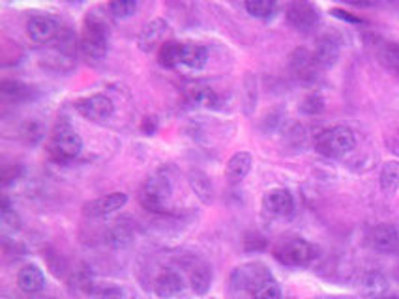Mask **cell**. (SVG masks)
Masks as SVG:
<instances>
[{
    "instance_id": "14",
    "label": "cell",
    "mask_w": 399,
    "mask_h": 299,
    "mask_svg": "<svg viewBox=\"0 0 399 299\" xmlns=\"http://www.w3.org/2000/svg\"><path fill=\"white\" fill-rule=\"evenodd\" d=\"M291 67L292 72L296 73L298 79L302 81H313L317 77V69L319 64L315 60V56L306 49H296L291 56Z\"/></svg>"
},
{
    "instance_id": "4",
    "label": "cell",
    "mask_w": 399,
    "mask_h": 299,
    "mask_svg": "<svg viewBox=\"0 0 399 299\" xmlns=\"http://www.w3.org/2000/svg\"><path fill=\"white\" fill-rule=\"evenodd\" d=\"M83 150V139L81 135L67 124L56 126L49 139V155L58 163L72 161Z\"/></svg>"
},
{
    "instance_id": "3",
    "label": "cell",
    "mask_w": 399,
    "mask_h": 299,
    "mask_svg": "<svg viewBox=\"0 0 399 299\" xmlns=\"http://www.w3.org/2000/svg\"><path fill=\"white\" fill-rule=\"evenodd\" d=\"M171 199H173L171 180L167 176H162V174L148 178L139 191L140 206L145 210L154 211V213H165V211H169Z\"/></svg>"
},
{
    "instance_id": "16",
    "label": "cell",
    "mask_w": 399,
    "mask_h": 299,
    "mask_svg": "<svg viewBox=\"0 0 399 299\" xmlns=\"http://www.w3.org/2000/svg\"><path fill=\"white\" fill-rule=\"evenodd\" d=\"M184 290V283L178 273L174 272H163L159 273L154 281V292L157 298L162 299H173Z\"/></svg>"
},
{
    "instance_id": "29",
    "label": "cell",
    "mask_w": 399,
    "mask_h": 299,
    "mask_svg": "<svg viewBox=\"0 0 399 299\" xmlns=\"http://www.w3.org/2000/svg\"><path fill=\"white\" fill-rule=\"evenodd\" d=\"M253 298L255 299H281L280 284L275 283L274 279H268V281H264L263 284H259L257 288L253 290Z\"/></svg>"
},
{
    "instance_id": "19",
    "label": "cell",
    "mask_w": 399,
    "mask_h": 299,
    "mask_svg": "<svg viewBox=\"0 0 399 299\" xmlns=\"http://www.w3.org/2000/svg\"><path fill=\"white\" fill-rule=\"evenodd\" d=\"M381 189L384 194H393L399 189V161H388L381 171Z\"/></svg>"
},
{
    "instance_id": "9",
    "label": "cell",
    "mask_w": 399,
    "mask_h": 299,
    "mask_svg": "<svg viewBox=\"0 0 399 299\" xmlns=\"http://www.w3.org/2000/svg\"><path fill=\"white\" fill-rule=\"evenodd\" d=\"M27 36L36 45H45L58 36V22L49 15H32L27 21Z\"/></svg>"
},
{
    "instance_id": "6",
    "label": "cell",
    "mask_w": 399,
    "mask_h": 299,
    "mask_svg": "<svg viewBox=\"0 0 399 299\" xmlns=\"http://www.w3.org/2000/svg\"><path fill=\"white\" fill-rule=\"evenodd\" d=\"M275 256L285 266H308L309 262L317 256V247L306 239L296 238L287 241L281 249H277Z\"/></svg>"
},
{
    "instance_id": "20",
    "label": "cell",
    "mask_w": 399,
    "mask_h": 299,
    "mask_svg": "<svg viewBox=\"0 0 399 299\" xmlns=\"http://www.w3.org/2000/svg\"><path fill=\"white\" fill-rule=\"evenodd\" d=\"M315 60L319 64V67H330L334 66L339 58V47H337L336 41L332 39H322L317 47V51L313 53Z\"/></svg>"
},
{
    "instance_id": "24",
    "label": "cell",
    "mask_w": 399,
    "mask_h": 299,
    "mask_svg": "<svg viewBox=\"0 0 399 299\" xmlns=\"http://www.w3.org/2000/svg\"><path fill=\"white\" fill-rule=\"evenodd\" d=\"M379 58L388 69H392L399 75V45L398 44H386L381 45V49H379Z\"/></svg>"
},
{
    "instance_id": "26",
    "label": "cell",
    "mask_w": 399,
    "mask_h": 299,
    "mask_svg": "<svg viewBox=\"0 0 399 299\" xmlns=\"http://www.w3.org/2000/svg\"><path fill=\"white\" fill-rule=\"evenodd\" d=\"M107 10L118 19H128L137 11V2L135 0H112L107 4Z\"/></svg>"
},
{
    "instance_id": "12",
    "label": "cell",
    "mask_w": 399,
    "mask_h": 299,
    "mask_svg": "<svg viewBox=\"0 0 399 299\" xmlns=\"http://www.w3.org/2000/svg\"><path fill=\"white\" fill-rule=\"evenodd\" d=\"M371 245L379 253H395L399 249V232L398 228L388 222H382L371 230Z\"/></svg>"
},
{
    "instance_id": "8",
    "label": "cell",
    "mask_w": 399,
    "mask_h": 299,
    "mask_svg": "<svg viewBox=\"0 0 399 299\" xmlns=\"http://www.w3.org/2000/svg\"><path fill=\"white\" fill-rule=\"evenodd\" d=\"M126 204H128V194L122 193V191H115V193H109L105 197L86 202L83 206V213L86 217H105L115 213V211L122 210Z\"/></svg>"
},
{
    "instance_id": "7",
    "label": "cell",
    "mask_w": 399,
    "mask_h": 299,
    "mask_svg": "<svg viewBox=\"0 0 399 299\" xmlns=\"http://www.w3.org/2000/svg\"><path fill=\"white\" fill-rule=\"evenodd\" d=\"M169 22L165 19H150L145 22V27L140 28L139 36H137V45L143 53H152V51L162 49V45L165 44V38L169 34Z\"/></svg>"
},
{
    "instance_id": "33",
    "label": "cell",
    "mask_w": 399,
    "mask_h": 299,
    "mask_svg": "<svg viewBox=\"0 0 399 299\" xmlns=\"http://www.w3.org/2000/svg\"><path fill=\"white\" fill-rule=\"evenodd\" d=\"M140 131L145 135H154L157 131V118L156 117H145L140 122Z\"/></svg>"
},
{
    "instance_id": "15",
    "label": "cell",
    "mask_w": 399,
    "mask_h": 299,
    "mask_svg": "<svg viewBox=\"0 0 399 299\" xmlns=\"http://www.w3.org/2000/svg\"><path fill=\"white\" fill-rule=\"evenodd\" d=\"M17 286L25 292V294L32 295L39 294L45 288V275L38 266H25L17 275Z\"/></svg>"
},
{
    "instance_id": "31",
    "label": "cell",
    "mask_w": 399,
    "mask_h": 299,
    "mask_svg": "<svg viewBox=\"0 0 399 299\" xmlns=\"http://www.w3.org/2000/svg\"><path fill=\"white\" fill-rule=\"evenodd\" d=\"M21 137L27 140L28 145H36V142L41 140V137H44V128H41V124L36 122V120H27V122L22 124Z\"/></svg>"
},
{
    "instance_id": "35",
    "label": "cell",
    "mask_w": 399,
    "mask_h": 299,
    "mask_svg": "<svg viewBox=\"0 0 399 299\" xmlns=\"http://www.w3.org/2000/svg\"><path fill=\"white\" fill-rule=\"evenodd\" d=\"M381 299H399V298H395V295H382Z\"/></svg>"
},
{
    "instance_id": "25",
    "label": "cell",
    "mask_w": 399,
    "mask_h": 299,
    "mask_svg": "<svg viewBox=\"0 0 399 299\" xmlns=\"http://www.w3.org/2000/svg\"><path fill=\"white\" fill-rule=\"evenodd\" d=\"M242 95H244V111H246V114H251L255 103H257V83H255V77L251 73H247L246 79H244Z\"/></svg>"
},
{
    "instance_id": "2",
    "label": "cell",
    "mask_w": 399,
    "mask_h": 299,
    "mask_svg": "<svg viewBox=\"0 0 399 299\" xmlns=\"http://www.w3.org/2000/svg\"><path fill=\"white\" fill-rule=\"evenodd\" d=\"M356 146L354 131L347 126H334L315 137V148L326 157H343Z\"/></svg>"
},
{
    "instance_id": "11",
    "label": "cell",
    "mask_w": 399,
    "mask_h": 299,
    "mask_svg": "<svg viewBox=\"0 0 399 299\" xmlns=\"http://www.w3.org/2000/svg\"><path fill=\"white\" fill-rule=\"evenodd\" d=\"M263 208L270 215L287 217L294 210V200L287 189H272L263 197Z\"/></svg>"
},
{
    "instance_id": "30",
    "label": "cell",
    "mask_w": 399,
    "mask_h": 299,
    "mask_svg": "<svg viewBox=\"0 0 399 299\" xmlns=\"http://www.w3.org/2000/svg\"><path fill=\"white\" fill-rule=\"evenodd\" d=\"M300 111H302L303 114H309V117L320 114V112L325 111V100H322L319 94L306 95L302 103H300Z\"/></svg>"
},
{
    "instance_id": "1",
    "label": "cell",
    "mask_w": 399,
    "mask_h": 299,
    "mask_svg": "<svg viewBox=\"0 0 399 299\" xmlns=\"http://www.w3.org/2000/svg\"><path fill=\"white\" fill-rule=\"evenodd\" d=\"M109 22L96 11H90L84 17L83 36H81V51L90 60L105 58L109 51Z\"/></svg>"
},
{
    "instance_id": "17",
    "label": "cell",
    "mask_w": 399,
    "mask_h": 299,
    "mask_svg": "<svg viewBox=\"0 0 399 299\" xmlns=\"http://www.w3.org/2000/svg\"><path fill=\"white\" fill-rule=\"evenodd\" d=\"M208 62V51L201 44H182V55L180 64L191 67V69H202Z\"/></svg>"
},
{
    "instance_id": "34",
    "label": "cell",
    "mask_w": 399,
    "mask_h": 299,
    "mask_svg": "<svg viewBox=\"0 0 399 299\" xmlns=\"http://www.w3.org/2000/svg\"><path fill=\"white\" fill-rule=\"evenodd\" d=\"M332 13H334L337 19H345V21H351V22H362V19H358V17H353L351 13H347V11L337 10V8H334V10H332Z\"/></svg>"
},
{
    "instance_id": "28",
    "label": "cell",
    "mask_w": 399,
    "mask_h": 299,
    "mask_svg": "<svg viewBox=\"0 0 399 299\" xmlns=\"http://www.w3.org/2000/svg\"><path fill=\"white\" fill-rule=\"evenodd\" d=\"M364 290L365 294L373 295L375 299H381L382 294L386 292V281H384V277H381L379 273H371L369 277H365Z\"/></svg>"
},
{
    "instance_id": "10",
    "label": "cell",
    "mask_w": 399,
    "mask_h": 299,
    "mask_svg": "<svg viewBox=\"0 0 399 299\" xmlns=\"http://www.w3.org/2000/svg\"><path fill=\"white\" fill-rule=\"evenodd\" d=\"M287 22L300 32H308L319 22V13L309 2H294L287 8Z\"/></svg>"
},
{
    "instance_id": "5",
    "label": "cell",
    "mask_w": 399,
    "mask_h": 299,
    "mask_svg": "<svg viewBox=\"0 0 399 299\" xmlns=\"http://www.w3.org/2000/svg\"><path fill=\"white\" fill-rule=\"evenodd\" d=\"M75 111L84 118V120H90V122L101 124L107 122L109 118L112 117L115 112V103L109 95L105 94H92L89 98H83V100L75 101Z\"/></svg>"
},
{
    "instance_id": "23",
    "label": "cell",
    "mask_w": 399,
    "mask_h": 299,
    "mask_svg": "<svg viewBox=\"0 0 399 299\" xmlns=\"http://www.w3.org/2000/svg\"><path fill=\"white\" fill-rule=\"evenodd\" d=\"M191 187H193V191H195V194L199 197V199L204 202V204H210L212 202V183H210V180H208L202 172H193L191 174Z\"/></svg>"
},
{
    "instance_id": "27",
    "label": "cell",
    "mask_w": 399,
    "mask_h": 299,
    "mask_svg": "<svg viewBox=\"0 0 399 299\" xmlns=\"http://www.w3.org/2000/svg\"><path fill=\"white\" fill-rule=\"evenodd\" d=\"M244 6H246V10L249 15L261 17V19L272 15V11H274L275 8V4L272 0H247Z\"/></svg>"
},
{
    "instance_id": "21",
    "label": "cell",
    "mask_w": 399,
    "mask_h": 299,
    "mask_svg": "<svg viewBox=\"0 0 399 299\" xmlns=\"http://www.w3.org/2000/svg\"><path fill=\"white\" fill-rule=\"evenodd\" d=\"M190 281H191V288L195 290V294L204 295L208 292V288H210V284H212V272H210V267L208 266L193 267Z\"/></svg>"
},
{
    "instance_id": "22",
    "label": "cell",
    "mask_w": 399,
    "mask_h": 299,
    "mask_svg": "<svg viewBox=\"0 0 399 299\" xmlns=\"http://www.w3.org/2000/svg\"><path fill=\"white\" fill-rule=\"evenodd\" d=\"M180 55H182V44L165 41L162 49L157 51V60L163 67H174L176 64H180Z\"/></svg>"
},
{
    "instance_id": "18",
    "label": "cell",
    "mask_w": 399,
    "mask_h": 299,
    "mask_svg": "<svg viewBox=\"0 0 399 299\" xmlns=\"http://www.w3.org/2000/svg\"><path fill=\"white\" fill-rule=\"evenodd\" d=\"M185 95H188V100H190V103H193V105L216 107L219 103L218 94H216L210 86H207V84H191V86H188V90H185Z\"/></svg>"
},
{
    "instance_id": "13",
    "label": "cell",
    "mask_w": 399,
    "mask_h": 299,
    "mask_svg": "<svg viewBox=\"0 0 399 299\" xmlns=\"http://www.w3.org/2000/svg\"><path fill=\"white\" fill-rule=\"evenodd\" d=\"M253 165V157L249 152H236L225 165V180L229 183H240L249 174Z\"/></svg>"
},
{
    "instance_id": "32",
    "label": "cell",
    "mask_w": 399,
    "mask_h": 299,
    "mask_svg": "<svg viewBox=\"0 0 399 299\" xmlns=\"http://www.w3.org/2000/svg\"><path fill=\"white\" fill-rule=\"evenodd\" d=\"M0 90H2V94L17 98V95H21L27 92V86L21 83H17V81H4V83L0 84Z\"/></svg>"
}]
</instances>
